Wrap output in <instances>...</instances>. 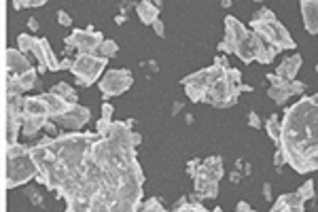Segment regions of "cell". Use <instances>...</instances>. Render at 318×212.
<instances>
[{
    "mask_svg": "<svg viewBox=\"0 0 318 212\" xmlns=\"http://www.w3.org/2000/svg\"><path fill=\"white\" fill-rule=\"evenodd\" d=\"M41 47H43V55H45V66L51 70V73H57V70H62L60 68V60L55 57L53 49H51V45L47 39H41Z\"/></svg>",
    "mask_w": 318,
    "mask_h": 212,
    "instance_id": "obj_19",
    "label": "cell"
},
{
    "mask_svg": "<svg viewBox=\"0 0 318 212\" xmlns=\"http://www.w3.org/2000/svg\"><path fill=\"white\" fill-rule=\"evenodd\" d=\"M297 193L305 199V202H308V199H314V195H316V193H314V183H312V181L303 183V185H301V189H299Z\"/></svg>",
    "mask_w": 318,
    "mask_h": 212,
    "instance_id": "obj_27",
    "label": "cell"
},
{
    "mask_svg": "<svg viewBox=\"0 0 318 212\" xmlns=\"http://www.w3.org/2000/svg\"><path fill=\"white\" fill-rule=\"evenodd\" d=\"M23 117H49L45 98L43 96L26 98V102H23Z\"/></svg>",
    "mask_w": 318,
    "mask_h": 212,
    "instance_id": "obj_15",
    "label": "cell"
},
{
    "mask_svg": "<svg viewBox=\"0 0 318 212\" xmlns=\"http://www.w3.org/2000/svg\"><path fill=\"white\" fill-rule=\"evenodd\" d=\"M47 0H26V7H43Z\"/></svg>",
    "mask_w": 318,
    "mask_h": 212,
    "instance_id": "obj_38",
    "label": "cell"
},
{
    "mask_svg": "<svg viewBox=\"0 0 318 212\" xmlns=\"http://www.w3.org/2000/svg\"><path fill=\"white\" fill-rule=\"evenodd\" d=\"M153 30H155L157 37H166V26H163V21H161V19H155V21H153Z\"/></svg>",
    "mask_w": 318,
    "mask_h": 212,
    "instance_id": "obj_33",
    "label": "cell"
},
{
    "mask_svg": "<svg viewBox=\"0 0 318 212\" xmlns=\"http://www.w3.org/2000/svg\"><path fill=\"white\" fill-rule=\"evenodd\" d=\"M132 143H134V147H138L140 143H143V136H140L138 132H132Z\"/></svg>",
    "mask_w": 318,
    "mask_h": 212,
    "instance_id": "obj_41",
    "label": "cell"
},
{
    "mask_svg": "<svg viewBox=\"0 0 318 212\" xmlns=\"http://www.w3.org/2000/svg\"><path fill=\"white\" fill-rule=\"evenodd\" d=\"M17 81H19V85H21V89L23 91H28V89H32V87H37V81H39V75H37V70L34 68H30L28 73H23V75H19L17 77Z\"/></svg>",
    "mask_w": 318,
    "mask_h": 212,
    "instance_id": "obj_24",
    "label": "cell"
},
{
    "mask_svg": "<svg viewBox=\"0 0 318 212\" xmlns=\"http://www.w3.org/2000/svg\"><path fill=\"white\" fill-rule=\"evenodd\" d=\"M159 11L161 9L157 5H153L151 0H143V3H138V7H136V13L145 26H153V21L159 19Z\"/></svg>",
    "mask_w": 318,
    "mask_h": 212,
    "instance_id": "obj_16",
    "label": "cell"
},
{
    "mask_svg": "<svg viewBox=\"0 0 318 212\" xmlns=\"http://www.w3.org/2000/svg\"><path fill=\"white\" fill-rule=\"evenodd\" d=\"M261 37H259L257 32H253V30H249L242 37V41L235 45V55L240 57V60L244 62V64H251V62H257V51H259V45H261Z\"/></svg>",
    "mask_w": 318,
    "mask_h": 212,
    "instance_id": "obj_10",
    "label": "cell"
},
{
    "mask_svg": "<svg viewBox=\"0 0 318 212\" xmlns=\"http://www.w3.org/2000/svg\"><path fill=\"white\" fill-rule=\"evenodd\" d=\"M21 125H23V119H13V117H7V138H5L7 147L17 145V132H19Z\"/></svg>",
    "mask_w": 318,
    "mask_h": 212,
    "instance_id": "obj_20",
    "label": "cell"
},
{
    "mask_svg": "<svg viewBox=\"0 0 318 212\" xmlns=\"http://www.w3.org/2000/svg\"><path fill=\"white\" fill-rule=\"evenodd\" d=\"M305 199L295 191V193H285L276 199V204L272 206V212H303Z\"/></svg>",
    "mask_w": 318,
    "mask_h": 212,
    "instance_id": "obj_13",
    "label": "cell"
},
{
    "mask_svg": "<svg viewBox=\"0 0 318 212\" xmlns=\"http://www.w3.org/2000/svg\"><path fill=\"white\" fill-rule=\"evenodd\" d=\"M242 91H251L249 85H242V83H235V81L225 75L223 79L215 81L208 89H206V104H212L217 109H227V106H233L238 102V96Z\"/></svg>",
    "mask_w": 318,
    "mask_h": 212,
    "instance_id": "obj_4",
    "label": "cell"
},
{
    "mask_svg": "<svg viewBox=\"0 0 318 212\" xmlns=\"http://www.w3.org/2000/svg\"><path fill=\"white\" fill-rule=\"evenodd\" d=\"M57 21H60V26H70V23H73V17H70L66 11H57Z\"/></svg>",
    "mask_w": 318,
    "mask_h": 212,
    "instance_id": "obj_32",
    "label": "cell"
},
{
    "mask_svg": "<svg viewBox=\"0 0 318 212\" xmlns=\"http://www.w3.org/2000/svg\"><path fill=\"white\" fill-rule=\"evenodd\" d=\"M249 32V28L244 26L240 19H235L233 15L225 17V39L219 43V51L223 53H233L235 51V45L242 41V37Z\"/></svg>",
    "mask_w": 318,
    "mask_h": 212,
    "instance_id": "obj_9",
    "label": "cell"
},
{
    "mask_svg": "<svg viewBox=\"0 0 318 212\" xmlns=\"http://www.w3.org/2000/svg\"><path fill=\"white\" fill-rule=\"evenodd\" d=\"M215 64H219V66H223V68H231V66H229V62L225 60V57H217Z\"/></svg>",
    "mask_w": 318,
    "mask_h": 212,
    "instance_id": "obj_42",
    "label": "cell"
},
{
    "mask_svg": "<svg viewBox=\"0 0 318 212\" xmlns=\"http://www.w3.org/2000/svg\"><path fill=\"white\" fill-rule=\"evenodd\" d=\"M134 83V77L129 70L125 68H115V70H109L102 79H100V91H102V96L109 100V98H115V96H121L123 91H127L129 87H132Z\"/></svg>",
    "mask_w": 318,
    "mask_h": 212,
    "instance_id": "obj_6",
    "label": "cell"
},
{
    "mask_svg": "<svg viewBox=\"0 0 318 212\" xmlns=\"http://www.w3.org/2000/svg\"><path fill=\"white\" fill-rule=\"evenodd\" d=\"M34 45H37V37H32V34H19V39H17V49L19 51L30 55Z\"/></svg>",
    "mask_w": 318,
    "mask_h": 212,
    "instance_id": "obj_26",
    "label": "cell"
},
{
    "mask_svg": "<svg viewBox=\"0 0 318 212\" xmlns=\"http://www.w3.org/2000/svg\"><path fill=\"white\" fill-rule=\"evenodd\" d=\"M235 208H238L240 212H251V210H253V208H251V204H246V202H240Z\"/></svg>",
    "mask_w": 318,
    "mask_h": 212,
    "instance_id": "obj_40",
    "label": "cell"
},
{
    "mask_svg": "<svg viewBox=\"0 0 318 212\" xmlns=\"http://www.w3.org/2000/svg\"><path fill=\"white\" fill-rule=\"evenodd\" d=\"M45 123H47V117H23L21 132H23V136L32 138V136H37L41 129L45 127Z\"/></svg>",
    "mask_w": 318,
    "mask_h": 212,
    "instance_id": "obj_18",
    "label": "cell"
},
{
    "mask_svg": "<svg viewBox=\"0 0 318 212\" xmlns=\"http://www.w3.org/2000/svg\"><path fill=\"white\" fill-rule=\"evenodd\" d=\"M53 93H57V96H62L66 102H70V104H77V100H79V96H77V91L70 87L68 83H57V85H53V89H51Z\"/></svg>",
    "mask_w": 318,
    "mask_h": 212,
    "instance_id": "obj_22",
    "label": "cell"
},
{
    "mask_svg": "<svg viewBox=\"0 0 318 212\" xmlns=\"http://www.w3.org/2000/svg\"><path fill=\"white\" fill-rule=\"evenodd\" d=\"M140 210H153V212H163V206L159 204V199L157 197H151V199H147L145 204H140Z\"/></svg>",
    "mask_w": 318,
    "mask_h": 212,
    "instance_id": "obj_28",
    "label": "cell"
},
{
    "mask_svg": "<svg viewBox=\"0 0 318 212\" xmlns=\"http://www.w3.org/2000/svg\"><path fill=\"white\" fill-rule=\"evenodd\" d=\"M102 41H104L102 34L96 32V30L89 26L87 30H75V32L64 41V45H66L68 51L75 47L79 53H96L98 47L102 45Z\"/></svg>",
    "mask_w": 318,
    "mask_h": 212,
    "instance_id": "obj_7",
    "label": "cell"
},
{
    "mask_svg": "<svg viewBox=\"0 0 318 212\" xmlns=\"http://www.w3.org/2000/svg\"><path fill=\"white\" fill-rule=\"evenodd\" d=\"M301 15H303V28L308 34H318V0H299Z\"/></svg>",
    "mask_w": 318,
    "mask_h": 212,
    "instance_id": "obj_12",
    "label": "cell"
},
{
    "mask_svg": "<svg viewBox=\"0 0 318 212\" xmlns=\"http://www.w3.org/2000/svg\"><path fill=\"white\" fill-rule=\"evenodd\" d=\"M278 147L297 174L318 170V93L287 109Z\"/></svg>",
    "mask_w": 318,
    "mask_h": 212,
    "instance_id": "obj_1",
    "label": "cell"
},
{
    "mask_svg": "<svg viewBox=\"0 0 318 212\" xmlns=\"http://www.w3.org/2000/svg\"><path fill=\"white\" fill-rule=\"evenodd\" d=\"M287 89H289V93L291 96H299V93H303V89H305V85L301 83V81H289V85H287Z\"/></svg>",
    "mask_w": 318,
    "mask_h": 212,
    "instance_id": "obj_29",
    "label": "cell"
},
{
    "mask_svg": "<svg viewBox=\"0 0 318 212\" xmlns=\"http://www.w3.org/2000/svg\"><path fill=\"white\" fill-rule=\"evenodd\" d=\"M263 197L265 199L272 197V187H269V185H263Z\"/></svg>",
    "mask_w": 318,
    "mask_h": 212,
    "instance_id": "obj_44",
    "label": "cell"
},
{
    "mask_svg": "<svg viewBox=\"0 0 318 212\" xmlns=\"http://www.w3.org/2000/svg\"><path fill=\"white\" fill-rule=\"evenodd\" d=\"M223 7H231V0H223Z\"/></svg>",
    "mask_w": 318,
    "mask_h": 212,
    "instance_id": "obj_46",
    "label": "cell"
},
{
    "mask_svg": "<svg viewBox=\"0 0 318 212\" xmlns=\"http://www.w3.org/2000/svg\"><path fill=\"white\" fill-rule=\"evenodd\" d=\"M249 125L255 127V129H261L263 127V123H261V119H259L257 113H249Z\"/></svg>",
    "mask_w": 318,
    "mask_h": 212,
    "instance_id": "obj_31",
    "label": "cell"
},
{
    "mask_svg": "<svg viewBox=\"0 0 318 212\" xmlns=\"http://www.w3.org/2000/svg\"><path fill=\"white\" fill-rule=\"evenodd\" d=\"M151 3H153V5H157V7L161 9V0H151Z\"/></svg>",
    "mask_w": 318,
    "mask_h": 212,
    "instance_id": "obj_47",
    "label": "cell"
},
{
    "mask_svg": "<svg viewBox=\"0 0 318 212\" xmlns=\"http://www.w3.org/2000/svg\"><path fill=\"white\" fill-rule=\"evenodd\" d=\"M282 163H287V157H285V151H282L280 147L276 149V153H274V166L276 168H280Z\"/></svg>",
    "mask_w": 318,
    "mask_h": 212,
    "instance_id": "obj_30",
    "label": "cell"
},
{
    "mask_svg": "<svg viewBox=\"0 0 318 212\" xmlns=\"http://www.w3.org/2000/svg\"><path fill=\"white\" fill-rule=\"evenodd\" d=\"M267 96L272 98L278 106H285V102H289V98H293L287 87H274V85L267 89Z\"/></svg>",
    "mask_w": 318,
    "mask_h": 212,
    "instance_id": "obj_23",
    "label": "cell"
},
{
    "mask_svg": "<svg viewBox=\"0 0 318 212\" xmlns=\"http://www.w3.org/2000/svg\"><path fill=\"white\" fill-rule=\"evenodd\" d=\"M265 129H267V136L274 140V145L278 147L280 145V136H282V121H280V117L278 115H272L267 119L265 123Z\"/></svg>",
    "mask_w": 318,
    "mask_h": 212,
    "instance_id": "obj_21",
    "label": "cell"
},
{
    "mask_svg": "<svg viewBox=\"0 0 318 212\" xmlns=\"http://www.w3.org/2000/svg\"><path fill=\"white\" fill-rule=\"evenodd\" d=\"M5 64H7V75H11V77H19L23 73H28L30 68H34L30 64V57L23 53V51H19V49H13V47L7 49Z\"/></svg>",
    "mask_w": 318,
    "mask_h": 212,
    "instance_id": "obj_11",
    "label": "cell"
},
{
    "mask_svg": "<svg viewBox=\"0 0 318 212\" xmlns=\"http://www.w3.org/2000/svg\"><path fill=\"white\" fill-rule=\"evenodd\" d=\"M32 147L26 145H13L7 147V170H5V187L7 189H15L37 179L39 166L32 159Z\"/></svg>",
    "mask_w": 318,
    "mask_h": 212,
    "instance_id": "obj_2",
    "label": "cell"
},
{
    "mask_svg": "<svg viewBox=\"0 0 318 212\" xmlns=\"http://www.w3.org/2000/svg\"><path fill=\"white\" fill-rule=\"evenodd\" d=\"M23 7H26V0H13V9L15 11H21Z\"/></svg>",
    "mask_w": 318,
    "mask_h": 212,
    "instance_id": "obj_43",
    "label": "cell"
},
{
    "mask_svg": "<svg viewBox=\"0 0 318 212\" xmlns=\"http://www.w3.org/2000/svg\"><path fill=\"white\" fill-rule=\"evenodd\" d=\"M199 163H202V161H199V159H191L189 163H187V172H189L191 176L197 172V168H199Z\"/></svg>",
    "mask_w": 318,
    "mask_h": 212,
    "instance_id": "obj_35",
    "label": "cell"
},
{
    "mask_svg": "<svg viewBox=\"0 0 318 212\" xmlns=\"http://www.w3.org/2000/svg\"><path fill=\"white\" fill-rule=\"evenodd\" d=\"M73 66H75V60H68V57H64L60 62V68H66V70H73Z\"/></svg>",
    "mask_w": 318,
    "mask_h": 212,
    "instance_id": "obj_37",
    "label": "cell"
},
{
    "mask_svg": "<svg viewBox=\"0 0 318 212\" xmlns=\"http://www.w3.org/2000/svg\"><path fill=\"white\" fill-rule=\"evenodd\" d=\"M106 64H109V57H102L98 53H79L75 57L73 75L77 77L79 85L89 87V85H93L100 79Z\"/></svg>",
    "mask_w": 318,
    "mask_h": 212,
    "instance_id": "obj_5",
    "label": "cell"
},
{
    "mask_svg": "<svg viewBox=\"0 0 318 212\" xmlns=\"http://www.w3.org/2000/svg\"><path fill=\"white\" fill-rule=\"evenodd\" d=\"M26 195H28V197H32V199H34V204H37V206H41V204H43V195H41L37 189H26Z\"/></svg>",
    "mask_w": 318,
    "mask_h": 212,
    "instance_id": "obj_34",
    "label": "cell"
},
{
    "mask_svg": "<svg viewBox=\"0 0 318 212\" xmlns=\"http://www.w3.org/2000/svg\"><path fill=\"white\" fill-rule=\"evenodd\" d=\"M229 179H231V183H238V181H240V174H238V172H233V174L229 176Z\"/></svg>",
    "mask_w": 318,
    "mask_h": 212,
    "instance_id": "obj_45",
    "label": "cell"
},
{
    "mask_svg": "<svg viewBox=\"0 0 318 212\" xmlns=\"http://www.w3.org/2000/svg\"><path fill=\"white\" fill-rule=\"evenodd\" d=\"M117 51H119V45H117L115 41H111V39H104L102 41V45L98 47V55H102V57H109V60H111V57H115L117 55Z\"/></svg>",
    "mask_w": 318,
    "mask_h": 212,
    "instance_id": "obj_25",
    "label": "cell"
},
{
    "mask_svg": "<svg viewBox=\"0 0 318 212\" xmlns=\"http://www.w3.org/2000/svg\"><path fill=\"white\" fill-rule=\"evenodd\" d=\"M28 28H30L32 32H37V30H39V21L34 19V17H30V19H28Z\"/></svg>",
    "mask_w": 318,
    "mask_h": 212,
    "instance_id": "obj_39",
    "label": "cell"
},
{
    "mask_svg": "<svg viewBox=\"0 0 318 212\" xmlns=\"http://www.w3.org/2000/svg\"><path fill=\"white\" fill-rule=\"evenodd\" d=\"M251 30L257 32L259 37L265 41V45L276 47L278 51H287V49H295V41L289 34V30L282 26L276 19V15L269 9H259L257 13L251 17Z\"/></svg>",
    "mask_w": 318,
    "mask_h": 212,
    "instance_id": "obj_3",
    "label": "cell"
},
{
    "mask_svg": "<svg viewBox=\"0 0 318 212\" xmlns=\"http://www.w3.org/2000/svg\"><path fill=\"white\" fill-rule=\"evenodd\" d=\"M43 98H45V102H47V109H49V117H57V115H62V113H66L70 106V102H66L62 96H57V93H53V91H49V93H43Z\"/></svg>",
    "mask_w": 318,
    "mask_h": 212,
    "instance_id": "obj_17",
    "label": "cell"
},
{
    "mask_svg": "<svg viewBox=\"0 0 318 212\" xmlns=\"http://www.w3.org/2000/svg\"><path fill=\"white\" fill-rule=\"evenodd\" d=\"M316 73H318V64H316Z\"/></svg>",
    "mask_w": 318,
    "mask_h": 212,
    "instance_id": "obj_48",
    "label": "cell"
},
{
    "mask_svg": "<svg viewBox=\"0 0 318 212\" xmlns=\"http://www.w3.org/2000/svg\"><path fill=\"white\" fill-rule=\"evenodd\" d=\"M102 117H104V119H111V117H113V104L106 102V104L102 106Z\"/></svg>",
    "mask_w": 318,
    "mask_h": 212,
    "instance_id": "obj_36",
    "label": "cell"
},
{
    "mask_svg": "<svg viewBox=\"0 0 318 212\" xmlns=\"http://www.w3.org/2000/svg\"><path fill=\"white\" fill-rule=\"evenodd\" d=\"M301 64H303L301 55H299V53H293V55L285 57V60H282V62L278 64V68H276V75H278V77H282L285 81H293V79L297 77V73H299Z\"/></svg>",
    "mask_w": 318,
    "mask_h": 212,
    "instance_id": "obj_14",
    "label": "cell"
},
{
    "mask_svg": "<svg viewBox=\"0 0 318 212\" xmlns=\"http://www.w3.org/2000/svg\"><path fill=\"white\" fill-rule=\"evenodd\" d=\"M51 119L64 127V129H81L83 125H87V121L91 119V111L87 106H81V104H73L66 113L57 115V117H51Z\"/></svg>",
    "mask_w": 318,
    "mask_h": 212,
    "instance_id": "obj_8",
    "label": "cell"
}]
</instances>
